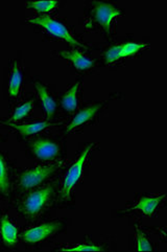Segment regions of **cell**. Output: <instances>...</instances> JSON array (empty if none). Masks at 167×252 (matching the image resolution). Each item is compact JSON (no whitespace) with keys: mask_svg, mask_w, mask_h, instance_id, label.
Returning a JSON list of instances; mask_svg holds the SVG:
<instances>
[{"mask_svg":"<svg viewBox=\"0 0 167 252\" xmlns=\"http://www.w3.org/2000/svg\"><path fill=\"white\" fill-rule=\"evenodd\" d=\"M28 21L31 24H36V25H39V27L44 28L50 33H52V35H54L57 38H60L62 40H65L67 43H69V44L74 45V46H79V47H82L84 49L88 50V47L86 45L80 43L78 40H75L71 36V33L69 32L68 30L66 29L64 24H62L61 22H58V21L54 20L52 17L42 14L38 17H35V18L28 19Z\"/></svg>","mask_w":167,"mask_h":252,"instance_id":"1","label":"cell"},{"mask_svg":"<svg viewBox=\"0 0 167 252\" xmlns=\"http://www.w3.org/2000/svg\"><path fill=\"white\" fill-rule=\"evenodd\" d=\"M53 192L54 190L52 188H45L31 192L19 206L20 211L27 216L35 217L43 209L49 199L52 198Z\"/></svg>","mask_w":167,"mask_h":252,"instance_id":"2","label":"cell"},{"mask_svg":"<svg viewBox=\"0 0 167 252\" xmlns=\"http://www.w3.org/2000/svg\"><path fill=\"white\" fill-rule=\"evenodd\" d=\"M92 148H93V145L92 144L89 145L86 148V150L84 151L83 154L80 156L78 160L70 166V169L68 170V172H67L64 179V183H63V189H62V196L64 199L68 200L70 198V192L81 178L84 164H85L89 152Z\"/></svg>","mask_w":167,"mask_h":252,"instance_id":"3","label":"cell"},{"mask_svg":"<svg viewBox=\"0 0 167 252\" xmlns=\"http://www.w3.org/2000/svg\"><path fill=\"white\" fill-rule=\"evenodd\" d=\"M61 163H55L52 165H39L35 169L29 170L21 175L20 187L22 189H28L37 187L42 181H44L49 175L60 167Z\"/></svg>","mask_w":167,"mask_h":252,"instance_id":"4","label":"cell"},{"mask_svg":"<svg viewBox=\"0 0 167 252\" xmlns=\"http://www.w3.org/2000/svg\"><path fill=\"white\" fill-rule=\"evenodd\" d=\"M94 10H93V16L96 22L104 29V31L107 32L109 36L111 33V22L116 17L122 14L121 10L115 7L113 4L105 3L94 1Z\"/></svg>","mask_w":167,"mask_h":252,"instance_id":"5","label":"cell"},{"mask_svg":"<svg viewBox=\"0 0 167 252\" xmlns=\"http://www.w3.org/2000/svg\"><path fill=\"white\" fill-rule=\"evenodd\" d=\"M146 46H147L146 43H134V42L112 46L109 48L105 54L106 63L111 64L117 60H119L121 58L135 55L139 52V50L143 49Z\"/></svg>","mask_w":167,"mask_h":252,"instance_id":"6","label":"cell"},{"mask_svg":"<svg viewBox=\"0 0 167 252\" xmlns=\"http://www.w3.org/2000/svg\"><path fill=\"white\" fill-rule=\"evenodd\" d=\"M62 224L58 222H52V223H45L33 227L31 229H28L23 233V240L29 243V244H35V243L41 242L52 236L56 230L61 228Z\"/></svg>","mask_w":167,"mask_h":252,"instance_id":"7","label":"cell"},{"mask_svg":"<svg viewBox=\"0 0 167 252\" xmlns=\"http://www.w3.org/2000/svg\"><path fill=\"white\" fill-rule=\"evenodd\" d=\"M31 151L42 160H50L60 154V148L54 141L47 139H39L30 144Z\"/></svg>","mask_w":167,"mask_h":252,"instance_id":"8","label":"cell"},{"mask_svg":"<svg viewBox=\"0 0 167 252\" xmlns=\"http://www.w3.org/2000/svg\"><path fill=\"white\" fill-rule=\"evenodd\" d=\"M61 56L66 60L70 61L75 66V68L79 70H87L94 65L93 60H90V59L84 56L78 49L71 50V52L63 50V52H61Z\"/></svg>","mask_w":167,"mask_h":252,"instance_id":"9","label":"cell"},{"mask_svg":"<svg viewBox=\"0 0 167 252\" xmlns=\"http://www.w3.org/2000/svg\"><path fill=\"white\" fill-rule=\"evenodd\" d=\"M0 233L4 244L8 247L15 245L18 240V229L8 220L6 216H2L1 224H0Z\"/></svg>","mask_w":167,"mask_h":252,"instance_id":"10","label":"cell"},{"mask_svg":"<svg viewBox=\"0 0 167 252\" xmlns=\"http://www.w3.org/2000/svg\"><path fill=\"white\" fill-rule=\"evenodd\" d=\"M33 85H35L38 94L40 96L41 102H42V105H43V107H44L47 120H50V117H52L54 115V113L56 112V104L54 100V98L50 96L48 89L43 85V84H41L40 82H35L33 83Z\"/></svg>","mask_w":167,"mask_h":252,"instance_id":"11","label":"cell"},{"mask_svg":"<svg viewBox=\"0 0 167 252\" xmlns=\"http://www.w3.org/2000/svg\"><path fill=\"white\" fill-rule=\"evenodd\" d=\"M2 124L10 126V127L16 129L18 131L22 136H28L32 135V134L38 133L42 130H44L48 127H54V126H56L57 124L55 123H49V122H43V123H35V124H23V125H16L12 123H5L2 122Z\"/></svg>","mask_w":167,"mask_h":252,"instance_id":"12","label":"cell"},{"mask_svg":"<svg viewBox=\"0 0 167 252\" xmlns=\"http://www.w3.org/2000/svg\"><path fill=\"white\" fill-rule=\"evenodd\" d=\"M100 108H102V105L97 104V105H94V106H91V107L84 109V110H82L81 112H79L77 115H75L73 121L70 123L68 127H67L66 132H70L73 129L78 128L79 126L85 124L88 121L93 119L94 115L96 114V112L99 110Z\"/></svg>","mask_w":167,"mask_h":252,"instance_id":"13","label":"cell"},{"mask_svg":"<svg viewBox=\"0 0 167 252\" xmlns=\"http://www.w3.org/2000/svg\"><path fill=\"white\" fill-rule=\"evenodd\" d=\"M165 195H162L160 197H155V198H150V197H142L135 206H133L129 208L127 212L130 211H140L141 213H143L144 215H153L156 207L158 204L161 202L162 199H164Z\"/></svg>","mask_w":167,"mask_h":252,"instance_id":"14","label":"cell"},{"mask_svg":"<svg viewBox=\"0 0 167 252\" xmlns=\"http://www.w3.org/2000/svg\"><path fill=\"white\" fill-rule=\"evenodd\" d=\"M80 87V82H77L74 85L66 92L62 98V106L65 111L73 113L78 107V90Z\"/></svg>","mask_w":167,"mask_h":252,"instance_id":"15","label":"cell"},{"mask_svg":"<svg viewBox=\"0 0 167 252\" xmlns=\"http://www.w3.org/2000/svg\"><path fill=\"white\" fill-rule=\"evenodd\" d=\"M21 83H22V74L20 72L18 63L15 61L12 67V72L10 77V87H8V92H10L11 97H17L19 95Z\"/></svg>","mask_w":167,"mask_h":252,"instance_id":"16","label":"cell"},{"mask_svg":"<svg viewBox=\"0 0 167 252\" xmlns=\"http://www.w3.org/2000/svg\"><path fill=\"white\" fill-rule=\"evenodd\" d=\"M0 192L5 197L10 196V179L3 157L0 155Z\"/></svg>","mask_w":167,"mask_h":252,"instance_id":"17","label":"cell"},{"mask_svg":"<svg viewBox=\"0 0 167 252\" xmlns=\"http://www.w3.org/2000/svg\"><path fill=\"white\" fill-rule=\"evenodd\" d=\"M57 5V1L56 0H46V1H32L27 4L28 7L33 8V10L39 13H47L53 11Z\"/></svg>","mask_w":167,"mask_h":252,"instance_id":"18","label":"cell"},{"mask_svg":"<svg viewBox=\"0 0 167 252\" xmlns=\"http://www.w3.org/2000/svg\"><path fill=\"white\" fill-rule=\"evenodd\" d=\"M32 104H33V100H28V102H27L25 104L17 107L15 109V111L13 113V116H12V120L14 122H17V121H20L22 120L23 117H25L27 115H28V113L31 111V108H32Z\"/></svg>","mask_w":167,"mask_h":252,"instance_id":"19","label":"cell"},{"mask_svg":"<svg viewBox=\"0 0 167 252\" xmlns=\"http://www.w3.org/2000/svg\"><path fill=\"white\" fill-rule=\"evenodd\" d=\"M152 245L146 239L144 232L137 228V251H150Z\"/></svg>","mask_w":167,"mask_h":252,"instance_id":"20","label":"cell"},{"mask_svg":"<svg viewBox=\"0 0 167 252\" xmlns=\"http://www.w3.org/2000/svg\"><path fill=\"white\" fill-rule=\"evenodd\" d=\"M61 250H67V251H100L103 250L98 246H94V245H78L74 247H70V248H63Z\"/></svg>","mask_w":167,"mask_h":252,"instance_id":"21","label":"cell"}]
</instances>
